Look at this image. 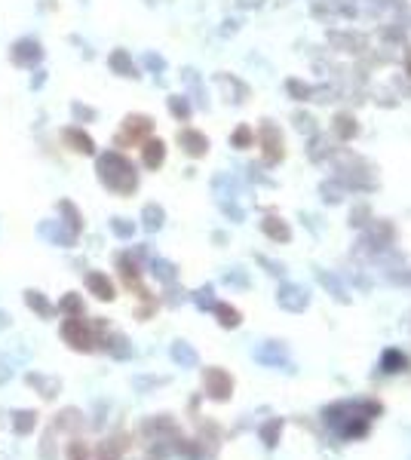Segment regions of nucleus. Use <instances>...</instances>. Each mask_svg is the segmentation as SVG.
I'll return each mask as SVG.
<instances>
[{
  "label": "nucleus",
  "instance_id": "4",
  "mask_svg": "<svg viewBox=\"0 0 411 460\" xmlns=\"http://www.w3.org/2000/svg\"><path fill=\"white\" fill-rule=\"evenodd\" d=\"M62 338L68 341L71 347L77 350H92V344H96V334H92V325H86L83 320H65L62 322Z\"/></svg>",
  "mask_w": 411,
  "mask_h": 460
},
{
  "label": "nucleus",
  "instance_id": "10",
  "mask_svg": "<svg viewBox=\"0 0 411 460\" xmlns=\"http://www.w3.org/2000/svg\"><path fill=\"white\" fill-rule=\"evenodd\" d=\"M141 157H145V166H148V169H157V166L163 163V157H166L163 141H160V138L145 141V150H141Z\"/></svg>",
  "mask_w": 411,
  "mask_h": 460
},
{
  "label": "nucleus",
  "instance_id": "2",
  "mask_svg": "<svg viewBox=\"0 0 411 460\" xmlns=\"http://www.w3.org/2000/svg\"><path fill=\"white\" fill-rule=\"evenodd\" d=\"M150 129H154V120H150V117L132 114L129 120L123 123V129L117 132L114 145H117V147H132V145H138V141H145V138L150 136Z\"/></svg>",
  "mask_w": 411,
  "mask_h": 460
},
{
  "label": "nucleus",
  "instance_id": "8",
  "mask_svg": "<svg viewBox=\"0 0 411 460\" xmlns=\"http://www.w3.org/2000/svg\"><path fill=\"white\" fill-rule=\"evenodd\" d=\"M86 289L102 301H114V286H111V280H107L105 273H89L86 276Z\"/></svg>",
  "mask_w": 411,
  "mask_h": 460
},
{
  "label": "nucleus",
  "instance_id": "6",
  "mask_svg": "<svg viewBox=\"0 0 411 460\" xmlns=\"http://www.w3.org/2000/svg\"><path fill=\"white\" fill-rule=\"evenodd\" d=\"M62 141L68 145L71 150H77V154H96V141H92L86 132L77 129V126H68V129H62Z\"/></svg>",
  "mask_w": 411,
  "mask_h": 460
},
{
  "label": "nucleus",
  "instance_id": "17",
  "mask_svg": "<svg viewBox=\"0 0 411 460\" xmlns=\"http://www.w3.org/2000/svg\"><path fill=\"white\" fill-rule=\"evenodd\" d=\"M114 230H117V233H123V237H126V233H129L132 228H129V224H123V221H114Z\"/></svg>",
  "mask_w": 411,
  "mask_h": 460
},
{
  "label": "nucleus",
  "instance_id": "16",
  "mask_svg": "<svg viewBox=\"0 0 411 460\" xmlns=\"http://www.w3.org/2000/svg\"><path fill=\"white\" fill-rule=\"evenodd\" d=\"M74 114L83 117V120H89V117H92V111H86V107H83V105H74Z\"/></svg>",
  "mask_w": 411,
  "mask_h": 460
},
{
  "label": "nucleus",
  "instance_id": "11",
  "mask_svg": "<svg viewBox=\"0 0 411 460\" xmlns=\"http://www.w3.org/2000/svg\"><path fill=\"white\" fill-rule=\"evenodd\" d=\"M181 147L188 150V154H203L206 150V138L200 136V132H181Z\"/></svg>",
  "mask_w": 411,
  "mask_h": 460
},
{
  "label": "nucleus",
  "instance_id": "3",
  "mask_svg": "<svg viewBox=\"0 0 411 460\" xmlns=\"http://www.w3.org/2000/svg\"><path fill=\"white\" fill-rule=\"evenodd\" d=\"M10 58H13V65H19V68H37V65L44 62V46H40L34 37H22L13 44Z\"/></svg>",
  "mask_w": 411,
  "mask_h": 460
},
{
  "label": "nucleus",
  "instance_id": "14",
  "mask_svg": "<svg viewBox=\"0 0 411 460\" xmlns=\"http://www.w3.org/2000/svg\"><path fill=\"white\" fill-rule=\"evenodd\" d=\"M80 307H83V301L77 295H65L62 298V304L56 307V310H65V313H80Z\"/></svg>",
  "mask_w": 411,
  "mask_h": 460
},
{
  "label": "nucleus",
  "instance_id": "15",
  "mask_svg": "<svg viewBox=\"0 0 411 460\" xmlns=\"http://www.w3.org/2000/svg\"><path fill=\"white\" fill-rule=\"evenodd\" d=\"M111 68H114V71L129 74V58H126L123 53H114V55H111Z\"/></svg>",
  "mask_w": 411,
  "mask_h": 460
},
{
  "label": "nucleus",
  "instance_id": "1",
  "mask_svg": "<svg viewBox=\"0 0 411 460\" xmlns=\"http://www.w3.org/2000/svg\"><path fill=\"white\" fill-rule=\"evenodd\" d=\"M96 172L105 188L114 190V194H132V190H136V169H132V163L126 160L123 154H117V150H107V154L98 157Z\"/></svg>",
  "mask_w": 411,
  "mask_h": 460
},
{
  "label": "nucleus",
  "instance_id": "13",
  "mask_svg": "<svg viewBox=\"0 0 411 460\" xmlns=\"http://www.w3.org/2000/svg\"><path fill=\"white\" fill-rule=\"evenodd\" d=\"M28 383H34V387H40V396H56V390H58V381H44L40 374H28Z\"/></svg>",
  "mask_w": 411,
  "mask_h": 460
},
{
  "label": "nucleus",
  "instance_id": "12",
  "mask_svg": "<svg viewBox=\"0 0 411 460\" xmlns=\"http://www.w3.org/2000/svg\"><path fill=\"white\" fill-rule=\"evenodd\" d=\"M15 417V421H13V426H15V433H19V436H22V433H31V430H34V412H15L13 414Z\"/></svg>",
  "mask_w": 411,
  "mask_h": 460
},
{
  "label": "nucleus",
  "instance_id": "5",
  "mask_svg": "<svg viewBox=\"0 0 411 460\" xmlns=\"http://www.w3.org/2000/svg\"><path fill=\"white\" fill-rule=\"evenodd\" d=\"M37 233L44 239H49V242H56V246H71L74 239H77V233H71L68 228H65L62 221H44L37 228Z\"/></svg>",
  "mask_w": 411,
  "mask_h": 460
},
{
  "label": "nucleus",
  "instance_id": "18",
  "mask_svg": "<svg viewBox=\"0 0 411 460\" xmlns=\"http://www.w3.org/2000/svg\"><path fill=\"white\" fill-rule=\"evenodd\" d=\"M31 86H34V89L44 86V71H37V77H34V83H31Z\"/></svg>",
  "mask_w": 411,
  "mask_h": 460
},
{
  "label": "nucleus",
  "instance_id": "7",
  "mask_svg": "<svg viewBox=\"0 0 411 460\" xmlns=\"http://www.w3.org/2000/svg\"><path fill=\"white\" fill-rule=\"evenodd\" d=\"M25 304H28V307H31V310H34V313L40 316V320H53V316L58 313V310H56V307H53V304H49V301H46L44 295H40V291H37V289H28V291H25Z\"/></svg>",
  "mask_w": 411,
  "mask_h": 460
},
{
  "label": "nucleus",
  "instance_id": "9",
  "mask_svg": "<svg viewBox=\"0 0 411 460\" xmlns=\"http://www.w3.org/2000/svg\"><path fill=\"white\" fill-rule=\"evenodd\" d=\"M58 212L65 215V228H68L71 233H80V228H83V221H80V209L71 203V199H58Z\"/></svg>",
  "mask_w": 411,
  "mask_h": 460
}]
</instances>
